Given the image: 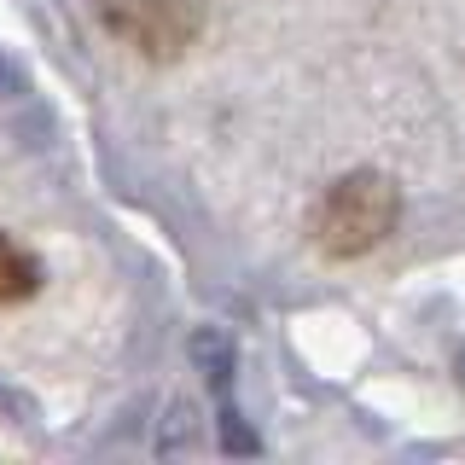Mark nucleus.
I'll return each instance as SVG.
<instances>
[{"label": "nucleus", "mask_w": 465, "mask_h": 465, "mask_svg": "<svg viewBox=\"0 0 465 465\" xmlns=\"http://www.w3.org/2000/svg\"><path fill=\"white\" fill-rule=\"evenodd\" d=\"M396 215H401L396 181L378 174V169H355V174H343L338 186H326V198H320L314 215H309V232L326 256H367L372 244L390 239Z\"/></svg>", "instance_id": "obj_1"}, {"label": "nucleus", "mask_w": 465, "mask_h": 465, "mask_svg": "<svg viewBox=\"0 0 465 465\" xmlns=\"http://www.w3.org/2000/svg\"><path fill=\"white\" fill-rule=\"evenodd\" d=\"M111 35H123L145 58H174L203 35V0H105Z\"/></svg>", "instance_id": "obj_2"}, {"label": "nucleus", "mask_w": 465, "mask_h": 465, "mask_svg": "<svg viewBox=\"0 0 465 465\" xmlns=\"http://www.w3.org/2000/svg\"><path fill=\"white\" fill-rule=\"evenodd\" d=\"M186 355H193V367L203 372V384H210V390H227L232 384L239 355H232V338H227L222 326H198L193 338H186Z\"/></svg>", "instance_id": "obj_3"}, {"label": "nucleus", "mask_w": 465, "mask_h": 465, "mask_svg": "<svg viewBox=\"0 0 465 465\" xmlns=\"http://www.w3.org/2000/svg\"><path fill=\"white\" fill-rule=\"evenodd\" d=\"M35 291H41V262L29 256L12 232H0V309L35 297Z\"/></svg>", "instance_id": "obj_4"}, {"label": "nucleus", "mask_w": 465, "mask_h": 465, "mask_svg": "<svg viewBox=\"0 0 465 465\" xmlns=\"http://www.w3.org/2000/svg\"><path fill=\"white\" fill-rule=\"evenodd\" d=\"M193 407L186 401H169V413H163V436H157V454H181L186 442H193Z\"/></svg>", "instance_id": "obj_5"}, {"label": "nucleus", "mask_w": 465, "mask_h": 465, "mask_svg": "<svg viewBox=\"0 0 465 465\" xmlns=\"http://www.w3.org/2000/svg\"><path fill=\"white\" fill-rule=\"evenodd\" d=\"M222 448H227V454H256V448H262L251 436V425H244L232 407H222Z\"/></svg>", "instance_id": "obj_6"}, {"label": "nucleus", "mask_w": 465, "mask_h": 465, "mask_svg": "<svg viewBox=\"0 0 465 465\" xmlns=\"http://www.w3.org/2000/svg\"><path fill=\"white\" fill-rule=\"evenodd\" d=\"M460 384H465V355H460Z\"/></svg>", "instance_id": "obj_7"}]
</instances>
